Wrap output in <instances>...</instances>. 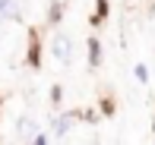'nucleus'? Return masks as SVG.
<instances>
[{"instance_id": "3", "label": "nucleus", "mask_w": 155, "mask_h": 145, "mask_svg": "<svg viewBox=\"0 0 155 145\" xmlns=\"http://www.w3.org/2000/svg\"><path fill=\"white\" fill-rule=\"evenodd\" d=\"M133 76H136L139 82H149V70H146V63H136V70H133Z\"/></svg>"}, {"instance_id": "4", "label": "nucleus", "mask_w": 155, "mask_h": 145, "mask_svg": "<svg viewBox=\"0 0 155 145\" xmlns=\"http://www.w3.org/2000/svg\"><path fill=\"white\" fill-rule=\"evenodd\" d=\"M13 13V0H0V16H10Z\"/></svg>"}, {"instance_id": "6", "label": "nucleus", "mask_w": 155, "mask_h": 145, "mask_svg": "<svg viewBox=\"0 0 155 145\" xmlns=\"http://www.w3.org/2000/svg\"><path fill=\"white\" fill-rule=\"evenodd\" d=\"M32 145H48V136H45V133H38V136L32 139Z\"/></svg>"}, {"instance_id": "2", "label": "nucleus", "mask_w": 155, "mask_h": 145, "mask_svg": "<svg viewBox=\"0 0 155 145\" xmlns=\"http://www.w3.org/2000/svg\"><path fill=\"white\" fill-rule=\"evenodd\" d=\"M89 63L92 66L101 63V44H98V38H89Z\"/></svg>"}, {"instance_id": "5", "label": "nucleus", "mask_w": 155, "mask_h": 145, "mask_svg": "<svg viewBox=\"0 0 155 145\" xmlns=\"http://www.w3.org/2000/svg\"><path fill=\"white\" fill-rule=\"evenodd\" d=\"M60 13H63V6H60V3H54V6H51V16H48V19H51V22H57Z\"/></svg>"}, {"instance_id": "1", "label": "nucleus", "mask_w": 155, "mask_h": 145, "mask_svg": "<svg viewBox=\"0 0 155 145\" xmlns=\"http://www.w3.org/2000/svg\"><path fill=\"white\" fill-rule=\"evenodd\" d=\"M54 57H57L60 63L70 60V38L67 35H57V38H54Z\"/></svg>"}]
</instances>
